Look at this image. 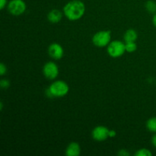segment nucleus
<instances>
[{"label": "nucleus", "instance_id": "obj_1", "mask_svg": "<svg viewBox=\"0 0 156 156\" xmlns=\"http://www.w3.org/2000/svg\"><path fill=\"white\" fill-rule=\"evenodd\" d=\"M64 16L69 21H78L85 13V5L81 0H72L64 5Z\"/></svg>", "mask_w": 156, "mask_h": 156}, {"label": "nucleus", "instance_id": "obj_2", "mask_svg": "<svg viewBox=\"0 0 156 156\" xmlns=\"http://www.w3.org/2000/svg\"><path fill=\"white\" fill-rule=\"evenodd\" d=\"M69 91V86L62 80L54 81L50 84L47 90V97L50 98H62L66 95Z\"/></svg>", "mask_w": 156, "mask_h": 156}, {"label": "nucleus", "instance_id": "obj_3", "mask_svg": "<svg viewBox=\"0 0 156 156\" xmlns=\"http://www.w3.org/2000/svg\"><path fill=\"white\" fill-rule=\"evenodd\" d=\"M108 55L113 58H118L123 56L126 52V43L119 40L111 41L107 47Z\"/></svg>", "mask_w": 156, "mask_h": 156}, {"label": "nucleus", "instance_id": "obj_4", "mask_svg": "<svg viewBox=\"0 0 156 156\" xmlns=\"http://www.w3.org/2000/svg\"><path fill=\"white\" fill-rule=\"evenodd\" d=\"M111 41V30H104L96 32L92 37V43L94 46L98 47H108Z\"/></svg>", "mask_w": 156, "mask_h": 156}, {"label": "nucleus", "instance_id": "obj_5", "mask_svg": "<svg viewBox=\"0 0 156 156\" xmlns=\"http://www.w3.org/2000/svg\"><path fill=\"white\" fill-rule=\"evenodd\" d=\"M27 5L24 0H11L7 5V9L11 15L19 16L25 12Z\"/></svg>", "mask_w": 156, "mask_h": 156}, {"label": "nucleus", "instance_id": "obj_6", "mask_svg": "<svg viewBox=\"0 0 156 156\" xmlns=\"http://www.w3.org/2000/svg\"><path fill=\"white\" fill-rule=\"evenodd\" d=\"M43 74L46 79L49 80H54L58 77L59 73V67L56 62L53 61H49L46 62L43 67Z\"/></svg>", "mask_w": 156, "mask_h": 156}, {"label": "nucleus", "instance_id": "obj_7", "mask_svg": "<svg viewBox=\"0 0 156 156\" xmlns=\"http://www.w3.org/2000/svg\"><path fill=\"white\" fill-rule=\"evenodd\" d=\"M109 130L110 129L105 126H97L93 129L91 136L95 141H105L107 139L109 138Z\"/></svg>", "mask_w": 156, "mask_h": 156}, {"label": "nucleus", "instance_id": "obj_8", "mask_svg": "<svg viewBox=\"0 0 156 156\" xmlns=\"http://www.w3.org/2000/svg\"><path fill=\"white\" fill-rule=\"evenodd\" d=\"M48 54L52 59L58 60L63 57L64 50L58 43H53L48 47Z\"/></svg>", "mask_w": 156, "mask_h": 156}, {"label": "nucleus", "instance_id": "obj_9", "mask_svg": "<svg viewBox=\"0 0 156 156\" xmlns=\"http://www.w3.org/2000/svg\"><path fill=\"white\" fill-rule=\"evenodd\" d=\"M63 15V12H62L59 9H51L48 12V14L47 15V20L50 23H52V24H57V23H59L62 20Z\"/></svg>", "mask_w": 156, "mask_h": 156}, {"label": "nucleus", "instance_id": "obj_10", "mask_svg": "<svg viewBox=\"0 0 156 156\" xmlns=\"http://www.w3.org/2000/svg\"><path fill=\"white\" fill-rule=\"evenodd\" d=\"M67 156H79L81 154V146L77 142H71L67 146L65 152Z\"/></svg>", "mask_w": 156, "mask_h": 156}, {"label": "nucleus", "instance_id": "obj_11", "mask_svg": "<svg viewBox=\"0 0 156 156\" xmlns=\"http://www.w3.org/2000/svg\"><path fill=\"white\" fill-rule=\"evenodd\" d=\"M138 38V34L134 29L129 28L126 30L123 35V39L125 43L129 42H136V41Z\"/></svg>", "mask_w": 156, "mask_h": 156}, {"label": "nucleus", "instance_id": "obj_12", "mask_svg": "<svg viewBox=\"0 0 156 156\" xmlns=\"http://www.w3.org/2000/svg\"><path fill=\"white\" fill-rule=\"evenodd\" d=\"M146 128L151 133H156V117L149 118L146 122Z\"/></svg>", "mask_w": 156, "mask_h": 156}, {"label": "nucleus", "instance_id": "obj_13", "mask_svg": "<svg viewBox=\"0 0 156 156\" xmlns=\"http://www.w3.org/2000/svg\"><path fill=\"white\" fill-rule=\"evenodd\" d=\"M146 9L149 13H156V2L153 0H149L146 2Z\"/></svg>", "mask_w": 156, "mask_h": 156}, {"label": "nucleus", "instance_id": "obj_14", "mask_svg": "<svg viewBox=\"0 0 156 156\" xmlns=\"http://www.w3.org/2000/svg\"><path fill=\"white\" fill-rule=\"evenodd\" d=\"M135 156H152V152L146 148H142L135 152Z\"/></svg>", "mask_w": 156, "mask_h": 156}, {"label": "nucleus", "instance_id": "obj_15", "mask_svg": "<svg viewBox=\"0 0 156 156\" xmlns=\"http://www.w3.org/2000/svg\"><path fill=\"white\" fill-rule=\"evenodd\" d=\"M137 50V44L136 42L126 43V52L129 53H134Z\"/></svg>", "mask_w": 156, "mask_h": 156}, {"label": "nucleus", "instance_id": "obj_16", "mask_svg": "<svg viewBox=\"0 0 156 156\" xmlns=\"http://www.w3.org/2000/svg\"><path fill=\"white\" fill-rule=\"evenodd\" d=\"M10 86V82L8 79H3L0 81V87L2 89H7Z\"/></svg>", "mask_w": 156, "mask_h": 156}, {"label": "nucleus", "instance_id": "obj_17", "mask_svg": "<svg viewBox=\"0 0 156 156\" xmlns=\"http://www.w3.org/2000/svg\"><path fill=\"white\" fill-rule=\"evenodd\" d=\"M6 73H7V67H6V66L3 62H2L0 64V75L2 76H3Z\"/></svg>", "mask_w": 156, "mask_h": 156}, {"label": "nucleus", "instance_id": "obj_18", "mask_svg": "<svg viewBox=\"0 0 156 156\" xmlns=\"http://www.w3.org/2000/svg\"><path fill=\"white\" fill-rule=\"evenodd\" d=\"M117 155H118L119 156H129L130 154H129V152H128L126 149H120V150H119Z\"/></svg>", "mask_w": 156, "mask_h": 156}, {"label": "nucleus", "instance_id": "obj_19", "mask_svg": "<svg viewBox=\"0 0 156 156\" xmlns=\"http://www.w3.org/2000/svg\"><path fill=\"white\" fill-rule=\"evenodd\" d=\"M6 5H8L7 0H0V9L3 10Z\"/></svg>", "mask_w": 156, "mask_h": 156}, {"label": "nucleus", "instance_id": "obj_20", "mask_svg": "<svg viewBox=\"0 0 156 156\" xmlns=\"http://www.w3.org/2000/svg\"><path fill=\"white\" fill-rule=\"evenodd\" d=\"M117 136V132L114 129H110L109 130V137L110 138H114Z\"/></svg>", "mask_w": 156, "mask_h": 156}, {"label": "nucleus", "instance_id": "obj_21", "mask_svg": "<svg viewBox=\"0 0 156 156\" xmlns=\"http://www.w3.org/2000/svg\"><path fill=\"white\" fill-rule=\"evenodd\" d=\"M151 141H152V144L153 145L154 147L156 148V133L155 134H154L153 136H152Z\"/></svg>", "mask_w": 156, "mask_h": 156}, {"label": "nucleus", "instance_id": "obj_22", "mask_svg": "<svg viewBox=\"0 0 156 156\" xmlns=\"http://www.w3.org/2000/svg\"><path fill=\"white\" fill-rule=\"evenodd\" d=\"M152 23H153L154 26L156 27V13L154 14L153 17H152Z\"/></svg>", "mask_w": 156, "mask_h": 156}, {"label": "nucleus", "instance_id": "obj_23", "mask_svg": "<svg viewBox=\"0 0 156 156\" xmlns=\"http://www.w3.org/2000/svg\"><path fill=\"white\" fill-rule=\"evenodd\" d=\"M0 109H1V111H2L3 109V102L1 101V107H0Z\"/></svg>", "mask_w": 156, "mask_h": 156}]
</instances>
